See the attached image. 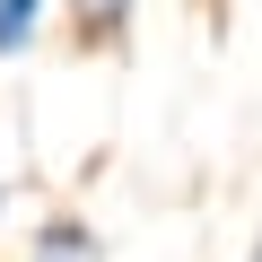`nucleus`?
Returning a JSON list of instances; mask_svg holds the SVG:
<instances>
[{"mask_svg": "<svg viewBox=\"0 0 262 262\" xmlns=\"http://www.w3.org/2000/svg\"><path fill=\"white\" fill-rule=\"evenodd\" d=\"M27 262H105V245H96L88 219H53V227L27 245Z\"/></svg>", "mask_w": 262, "mask_h": 262, "instance_id": "obj_1", "label": "nucleus"}, {"mask_svg": "<svg viewBox=\"0 0 262 262\" xmlns=\"http://www.w3.org/2000/svg\"><path fill=\"white\" fill-rule=\"evenodd\" d=\"M122 18H131V0H79V27L88 35H114Z\"/></svg>", "mask_w": 262, "mask_h": 262, "instance_id": "obj_3", "label": "nucleus"}, {"mask_svg": "<svg viewBox=\"0 0 262 262\" xmlns=\"http://www.w3.org/2000/svg\"><path fill=\"white\" fill-rule=\"evenodd\" d=\"M35 18H44V0H0V53H27Z\"/></svg>", "mask_w": 262, "mask_h": 262, "instance_id": "obj_2", "label": "nucleus"}]
</instances>
